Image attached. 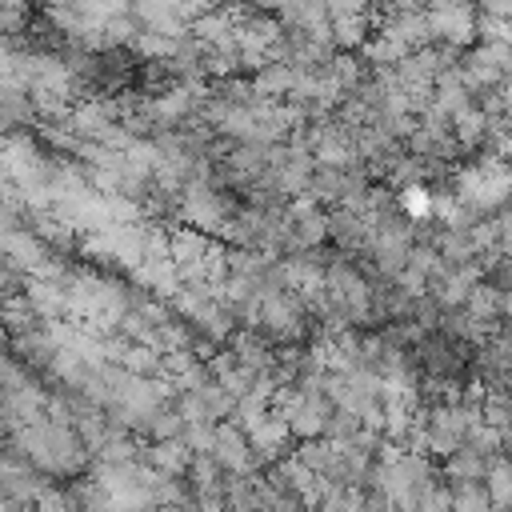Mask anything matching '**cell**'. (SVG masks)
Wrapping results in <instances>:
<instances>
[{
    "instance_id": "6da1fadb",
    "label": "cell",
    "mask_w": 512,
    "mask_h": 512,
    "mask_svg": "<svg viewBox=\"0 0 512 512\" xmlns=\"http://www.w3.org/2000/svg\"><path fill=\"white\" fill-rule=\"evenodd\" d=\"M452 504H460V508H484V504H492V492H488L484 480H456Z\"/></svg>"
},
{
    "instance_id": "7a4b0ae2",
    "label": "cell",
    "mask_w": 512,
    "mask_h": 512,
    "mask_svg": "<svg viewBox=\"0 0 512 512\" xmlns=\"http://www.w3.org/2000/svg\"><path fill=\"white\" fill-rule=\"evenodd\" d=\"M400 208H404V216L408 220H424L428 216V208H432V196H428V188L424 184H408L404 192H400Z\"/></svg>"
}]
</instances>
